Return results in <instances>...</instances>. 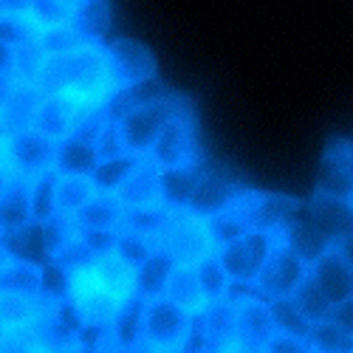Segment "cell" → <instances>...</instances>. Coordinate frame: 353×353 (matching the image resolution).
I'll return each instance as SVG.
<instances>
[{
	"instance_id": "cell-1",
	"label": "cell",
	"mask_w": 353,
	"mask_h": 353,
	"mask_svg": "<svg viewBox=\"0 0 353 353\" xmlns=\"http://www.w3.org/2000/svg\"><path fill=\"white\" fill-rule=\"evenodd\" d=\"M34 85L46 97H68L79 108L108 105L116 94L102 43H85L74 51L48 57Z\"/></svg>"
},
{
	"instance_id": "cell-2",
	"label": "cell",
	"mask_w": 353,
	"mask_h": 353,
	"mask_svg": "<svg viewBox=\"0 0 353 353\" xmlns=\"http://www.w3.org/2000/svg\"><path fill=\"white\" fill-rule=\"evenodd\" d=\"M150 243L153 252L167 254L175 266H198L203 257L215 254L207 221L190 215L187 210H172Z\"/></svg>"
},
{
	"instance_id": "cell-3",
	"label": "cell",
	"mask_w": 353,
	"mask_h": 353,
	"mask_svg": "<svg viewBox=\"0 0 353 353\" xmlns=\"http://www.w3.org/2000/svg\"><path fill=\"white\" fill-rule=\"evenodd\" d=\"M192 314L170 303L167 297H150L141 305V334L136 353H172L179 347L190 328H192Z\"/></svg>"
},
{
	"instance_id": "cell-4",
	"label": "cell",
	"mask_w": 353,
	"mask_h": 353,
	"mask_svg": "<svg viewBox=\"0 0 353 353\" xmlns=\"http://www.w3.org/2000/svg\"><path fill=\"white\" fill-rule=\"evenodd\" d=\"M179 108H181V99L170 94L159 102L133 108L122 116V119H116V130H119V139L125 144V153L144 159L150 153V147H153L156 136L161 133V128L170 122V116Z\"/></svg>"
},
{
	"instance_id": "cell-5",
	"label": "cell",
	"mask_w": 353,
	"mask_h": 353,
	"mask_svg": "<svg viewBox=\"0 0 353 353\" xmlns=\"http://www.w3.org/2000/svg\"><path fill=\"white\" fill-rule=\"evenodd\" d=\"M308 277V263H303L297 254H294L285 243H277L272 246L266 263L260 266L254 283H252V291L257 294L260 300H288L294 291H297V285Z\"/></svg>"
},
{
	"instance_id": "cell-6",
	"label": "cell",
	"mask_w": 353,
	"mask_h": 353,
	"mask_svg": "<svg viewBox=\"0 0 353 353\" xmlns=\"http://www.w3.org/2000/svg\"><path fill=\"white\" fill-rule=\"evenodd\" d=\"M274 243H277V234H269V232H246L243 238L218 246L215 249V257H218L221 269L226 272V277H229L232 285L252 288L260 266L266 263V257H269V252H272Z\"/></svg>"
},
{
	"instance_id": "cell-7",
	"label": "cell",
	"mask_w": 353,
	"mask_h": 353,
	"mask_svg": "<svg viewBox=\"0 0 353 353\" xmlns=\"http://www.w3.org/2000/svg\"><path fill=\"white\" fill-rule=\"evenodd\" d=\"M147 156L153 159L159 170L198 164V136H195V122L187 102H181V108L170 116V122L161 128Z\"/></svg>"
},
{
	"instance_id": "cell-8",
	"label": "cell",
	"mask_w": 353,
	"mask_h": 353,
	"mask_svg": "<svg viewBox=\"0 0 353 353\" xmlns=\"http://www.w3.org/2000/svg\"><path fill=\"white\" fill-rule=\"evenodd\" d=\"M238 207L252 232H269V234H277L291 218L300 215V201L288 195H277V192L246 190L238 198Z\"/></svg>"
},
{
	"instance_id": "cell-9",
	"label": "cell",
	"mask_w": 353,
	"mask_h": 353,
	"mask_svg": "<svg viewBox=\"0 0 353 353\" xmlns=\"http://www.w3.org/2000/svg\"><path fill=\"white\" fill-rule=\"evenodd\" d=\"M238 305V353H260L277 334L269 314V303L260 300L252 288H243V297H229Z\"/></svg>"
},
{
	"instance_id": "cell-10",
	"label": "cell",
	"mask_w": 353,
	"mask_h": 353,
	"mask_svg": "<svg viewBox=\"0 0 353 353\" xmlns=\"http://www.w3.org/2000/svg\"><path fill=\"white\" fill-rule=\"evenodd\" d=\"M105 51H108V65H110V77L116 82V91L156 77V57L144 43L113 40L110 46H105Z\"/></svg>"
},
{
	"instance_id": "cell-11",
	"label": "cell",
	"mask_w": 353,
	"mask_h": 353,
	"mask_svg": "<svg viewBox=\"0 0 353 353\" xmlns=\"http://www.w3.org/2000/svg\"><path fill=\"white\" fill-rule=\"evenodd\" d=\"M3 147H6V156H9L12 170L17 175H23V179H32V175L54 167L57 141L48 139V136H43V133H37L34 128L9 133V139L3 141Z\"/></svg>"
},
{
	"instance_id": "cell-12",
	"label": "cell",
	"mask_w": 353,
	"mask_h": 353,
	"mask_svg": "<svg viewBox=\"0 0 353 353\" xmlns=\"http://www.w3.org/2000/svg\"><path fill=\"white\" fill-rule=\"evenodd\" d=\"M308 277L316 283V288L322 294H325V300L331 305H339L347 297H353V266L342 254L339 246H331V249L322 252L308 266Z\"/></svg>"
},
{
	"instance_id": "cell-13",
	"label": "cell",
	"mask_w": 353,
	"mask_h": 353,
	"mask_svg": "<svg viewBox=\"0 0 353 353\" xmlns=\"http://www.w3.org/2000/svg\"><path fill=\"white\" fill-rule=\"evenodd\" d=\"M207 353H238V305L229 297L210 303L198 316Z\"/></svg>"
},
{
	"instance_id": "cell-14",
	"label": "cell",
	"mask_w": 353,
	"mask_h": 353,
	"mask_svg": "<svg viewBox=\"0 0 353 353\" xmlns=\"http://www.w3.org/2000/svg\"><path fill=\"white\" fill-rule=\"evenodd\" d=\"M243 192H246V187L223 179V175H218V172L201 170V179H198V187H195V192L190 198L187 212L201 218V221H210V218L226 212L232 203H238V198Z\"/></svg>"
},
{
	"instance_id": "cell-15",
	"label": "cell",
	"mask_w": 353,
	"mask_h": 353,
	"mask_svg": "<svg viewBox=\"0 0 353 353\" xmlns=\"http://www.w3.org/2000/svg\"><path fill=\"white\" fill-rule=\"evenodd\" d=\"M316 195L350 201L353 195V161L347 153V141H334L316 170Z\"/></svg>"
},
{
	"instance_id": "cell-16",
	"label": "cell",
	"mask_w": 353,
	"mask_h": 353,
	"mask_svg": "<svg viewBox=\"0 0 353 353\" xmlns=\"http://www.w3.org/2000/svg\"><path fill=\"white\" fill-rule=\"evenodd\" d=\"M116 198L122 201L125 210H141V207H159L161 203V170L153 164L150 156L139 159L133 172L125 179V184L116 190Z\"/></svg>"
},
{
	"instance_id": "cell-17",
	"label": "cell",
	"mask_w": 353,
	"mask_h": 353,
	"mask_svg": "<svg viewBox=\"0 0 353 353\" xmlns=\"http://www.w3.org/2000/svg\"><path fill=\"white\" fill-rule=\"evenodd\" d=\"M305 218L316 226V232L325 234L334 246L353 234V212H350L347 201H336V198H325V195L314 192V198L308 201Z\"/></svg>"
},
{
	"instance_id": "cell-18",
	"label": "cell",
	"mask_w": 353,
	"mask_h": 353,
	"mask_svg": "<svg viewBox=\"0 0 353 353\" xmlns=\"http://www.w3.org/2000/svg\"><path fill=\"white\" fill-rule=\"evenodd\" d=\"M85 272L94 283H99L105 291H110L113 297H119L122 303L136 297V272L128 266V263H122L113 252L97 254L85 266Z\"/></svg>"
},
{
	"instance_id": "cell-19",
	"label": "cell",
	"mask_w": 353,
	"mask_h": 353,
	"mask_svg": "<svg viewBox=\"0 0 353 353\" xmlns=\"http://www.w3.org/2000/svg\"><path fill=\"white\" fill-rule=\"evenodd\" d=\"M0 243L6 246L12 260H26V263H37V266H46L51 260L48 254V241H46V226L32 221L14 232H3L0 234Z\"/></svg>"
},
{
	"instance_id": "cell-20",
	"label": "cell",
	"mask_w": 353,
	"mask_h": 353,
	"mask_svg": "<svg viewBox=\"0 0 353 353\" xmlns=\"http://www.w3.org/2000/svg\"><path fill=\"white\" fill-rule=\"evenodd\" d=\"M77 113H79V105L71 102L68 97H43L32 128L37 133L54 139V141H60V139L71 136L74 122H77Z\"/></svg>"
},
{
	"instance_id": "cell-21",
	"label": "cell",
	"mask_w": 353,
	"mask_h": 353,
	"mask_svg": "<svg viewBox=\"0 0 353 353\" xmlns=\"http://www.w3.org/2000/svg\"><path fill=\"white\" fill-rule=\"evenodd\" d=\"M277 238H280V243H285L294 254H297L303 263H311L325 252V249H331L334 243L325 238L322 232H316V226L308 221V218H291L280 232H277Z\"/></svg>"
},
{
	"instance_id": "cell-22",
	"label": "cell",
	"mask_w": 353,
	"mask_h": 353,
	"mask_svg": "<svg viewBox=\"0 0 353 353\" xmlns=\"http://www.w3.org/2000/svg\"><path fill=\"white\" fill-rule=\"evenodd\" d=\"M97 164H99V156L91 141L77 136H65L57 141V150H54L57 175H91Z\"/></svg>"
},
{
	"instance_id": "cell-23",
	"label": "cell",
	"mask_w": 353,
	"mask_h": 353,
	"mask_svg": "<svg viewBox=\"0 0 353 353\" xmlns=\"http://www.w3.org/2000/svg\"><path fill=\"white\" fill-rule=\"evenodd\" d=\"M125 221V207L116 195L99 192L88 207L74 218L79 232H119Z\"/></svg>"
},
{
	"instance_id": "cell-24",
	"label": "cell",
	"mask_w": 353,
	"mask_h": 353,
	"mask_svg": "<svg viewBox=\"0 0 353 353\" xmlns=\"http://www.w3.org/2000/svg\"><path fill=\"white\" fill-rule=\"evenodd\" d=\"M161 297H167L170 303H175L192 316H198L203 308H207V300H203L198 277H195V266H172Z\"/></svg>"
},
{
	"instance_id": "cell-25",
	"label": "cell",
	"mask_w": 353,
	"mask_h": 353,
	"mask_svg": "<svg viewBox=\"0 0 353 353\" xmlns=\"http://www.w3.org/2000/svg\"><path fill=\"white\" fill-rule=\"evenodd\" d=\"M201 179V164H187V167H172L161 170V207L164 210H187L190 198L198 187Z\"/></svg>"
},
{
	"instance_id": "cell-26",
	"label": "cell",
	"mask_w": 353,
	"mask_h": 353,
	"mask_svg": "<svg viewBox=\"0 0 353 353\" xmlns=\"http://www.w3.org/2000/svg\"><path fill=\"white\" fill-rule=\"evenodd\" d=\"M43 91L34 85V82H17L14 94L9 97V102L3 105V122L9 128V133H17V130H28L34 125V116H37V108L43 102Z\"/></svg>"
},
{
	"instance_id": "cell-27",
	"label": "cell",
	"mask_w": 353,
	"mask_h": 353,
	"mask_svg": "<svg viewBox=\"0 0 353 353\" xmlns=\"http://www.w3.org/2000/svg\"><path fill=\"white\" fill-rule=\"evenodd\" d=\"M46 308H48V300L43 297H23V294L0 291V325L6 331L32 328L46 314Z\"/></svg>"
},
{
	"instance_id": "cell-28",
	"label": "cell",
	"mask_w": 353,
	"mask_h": 353,
	"mask_svg": "<svg viewBox=\"0 0 353 353\" xmlns=\"http://www.w3.org/2000/svg\"><path fill=\"white\" fill-rule=\"evenodd\" d=\"M91 175H60L57 179V218H77L97 198Z\"/></svg>"
},
{
	"instance_id": "cell-29",
	"label": "cell",
	"mask_w": 353,
	"mask_h": 353,
	"mask_svg": "<svg viewBox=\"0 0 353 353\" xmlns=\"http://www.w3.org/2000/svg\"><path fill=\"white\" fill-rule=\"evenodd\" d=\"M32 223V201H28V179L14 175L6 192L0 195V234Z\"/></svg>"
},
{
	"instance_id": "cell-30",
	"label": "cell",
	"mask_w": 353,
	"mask_h": 353,
	"mask_svg": "<svg viewBox=\"0 0 353 353\" xmlns=\"http://www.w3.org/2000/svg\"><path fill=\"white\" fill-rule=\"evenodd\" d=\"M0 291L23 294V297H43V266L26 260H9L0 269Z\"/></svg>"
},
{
	"instance_id": "cell-31",
	"label": "cell",
	"mask_w": 353,
	"mask_h": 353,
	"mask_svg": "<svg viewBox=\"0 0 353 353\" xmlns=\"http://www.w3.org/2000/svg\"><path fill=\"white\" fill-rule=\"evenodd\" d=\"M57 170H43L28 179V201H32V221L48 223L57 218Z\"/></svg>"
},
{
	"instance_id": "cell-32",
	"label": "cell",
	"mask_w": 353,
	"mask_h": 353,
	"mask_svg": "<svg viewBox=\"0 0 353 353\" xmlns=\"http://www.w3.org/2000/svg\"><path fill=\"white\" fill-rule=\"evenodd\" d=\"M172 266H175V263H172L167 254L153 252V254L136 269V297H141V300L161 297V294H164V283H167Z\"/></svg>"
},
{
	"instance_id": "cell-33",
	"label": "cell",
	"mask_w": 353,
	"mask_h": 353,
	"mask_svg": "<svg viewBox=\"0 0 353 353\" xmlns=\"http://www.w3.org/2000/svg\"><path fill=\"white\" fill-rule=\"evenodd\" d=\"M110 20L108 0H77V9L71 17V26L88 40V43H102V34Z\"/></svg>"
},
{
	"instance_id": "cell-34",
	"label": "cell",
	"mask_w": 353,
	"mask_h": 353,
	"mask_svg": "<svg viewBox=\"0 0 353 353\" xmlns=\"http://www.w3.org/2000/svg\"><path fill=\"white\" fill-rule=\"evenodd\" d=\"M288 300L294 303V308L303 314V319L308 322V325H316V322L331 319V308H334V305L325 300V294L316 288V283H314L311 277H305Z\"/></svg>"
},
{
	"instance_id": "cell-35",
	"label": "cell",
	"mask_w": 353,
	"mask_h": 353,
	"mask_svg": "<svg viewBox=\"0 0 353 353\" xmlns=\"http://www.w3.org/2000/svg\"><path fill=\"white\" fill-rule=\"evenodd\" d=\"M139 164V156H116V159H105L97 164V170L91 172V181L97 187V192H105V195H116V190H119L125 184V179L133 172V167Z\"/></svg>"
},
{
	"instance_id": "cell-36",
	"label": "cell",
	"mask_w": 353,
	"mask_h": 353,
	"mask_svg": "<svg viewBox=\"0 0 353 353\" xmlns=\"http://www.w3.org/2000/svg\"><path fill=\"white\" fill-rule=\"evenodd\" d=\"M305 345H308V353H353V336L345 334L331 319L311 325Z\"/></svg>"
},
{
	"instance_id": "cell-37",
	"label": "cell",
	"mask_w": 353,
	"mask_h": 353,
	"mask_svg": "<svg viewBox=\"0 0 353 353\" xmlns=\"http://www.w3.org/2000/svg\"><path fill=\"white\" fill-rule=\"evenodd\" d=\"M77 9V0H28L26 14L34 20L40 28H57V26H68Z\"/></svg>"
},
{
	"instance_id": "cell-38",
	"label": "cell",
	"mask_w": 353,
	"mask_h": 353,
	"mask_svg": "<svg viewBox=\"0 0 353 353\" xmlns=\"http://www.w3.org/2000/svg\"><path fill=\"white\" fill-rule=\"evenodd\" d=\"M195 277H198V285H201V294H203V300H207V305L223 300L226 294H229V288H232V283H229L226 272L221 269V263H218L215 254L203 257L198 263V266H195Z\"/></svg>"
},
{
	"instance_id": "cell-39",
	"label": "cell",
	"mask_w": 353,
	"mask_h": 353,
	"mask_svg": "<svg viewBox=\"0 0 353 353\" xmlns=\"http://www.w3.org/2000/svg\"><path fill=\"white\" fill-rule=\"evenodd\" d=\"M207 229H210V238H212L215 249L223 246V243H232V241L243 238L246 232H252V229L246 226V218H243V212H241L238 203H232L226 212L210 218V221H207Z\"/></svg>"
},
{
	"instance_id": "cell-40",
	"label": "cell",
	"mask_w": 353,
	"mask_h": 353,
	"mask_svg": "<svg viewBox=\"0 0 353 353\" xmlns=\"http://www.w3.org/2000/svg\"><path fill=\"white\" fill-rule=\"evenodd\" d=\"M46 51L40 48L37 40H28V43H20L14 46V79L17 82H37L43 65H46Z\"/></svg>"
},
{
	"instance_id": "cell-41",
	"label": "cell",
	"mask_w": 353,
	"mask_h": 353,
	"mask_svg": "<svg viewBox=\"0 0 353 353\" xmlns=\"http://www.w3.org/2000/svg\"><path fill=\"white\" fill-rule=\"evenodd\" d=\"M269 314H272V322H274V331H277V334L305 339L308 331H311V325L303 319V314L294 308L291 300H272V303H269Z\"/></svg>"
},
{
	"instance_id": "cell-42",
	"label": "cell",
	"mask_w": 353,
	"mask_h": 353,
	"mask_svg": "<svg viewBox=\"0 0 353 353\" xmlns=\"http://www.w3.org/2000/svg\"><path fill=\"white\" fill-rule=\"evenodd\" d=\"M113 254L119 257L122 263H128V266L136 272L141 263L153 254V243H150V238H141V234L119 229V232H116V241H113Z\"/></svg>"
},
{
	"instance_id": "cell-43",
	"label": "cell",
	"mask_w": 353,
	"mask_h": 353,
	"mask_svg": "<svg viewBox=\"0 0 353 353\" xmlns=\"http://www.w3.org/2000/svg\"><path fill=\"white\" fill-rule=\"evenodd\" d=\"M170 210H164L161 203L159 207H141V210H125V221H122V229L125 232H133V234H141V238H150L161 229V223L167 221Z\"/></svg>"
},
{
	"instance_id": "cell-44",
	"label": "cell",
	"mask_w": 353,
	"mask_h": 353,
	"mask_svg": "<svg viewBox=\"0 0 353 353\" xmlns=\"http://www.w3.org/2000/svg\"><path fill=\"white\" fill-rule=\"evenodd\" d=\"M37 43L46 51V57H57V54H65V51H74V48L85 46L88 40L68 23V26H57V28H43V32L37 34Z\"/></svg>"
},
{
	"instance_id": "cell-45",
	"label": "cell",
	"mask_w": 353,
	"mask_h": 353,
	"mask_svg": "<svg viewBox=\"0 0 353 353\" xmlns=\"http://www.w3.org/2000/svg\"><path fill=\"white\" fill-rule=\"evenodd\" d=\"M40 28L28 14H0V43L6 46H20L28 40H37Z\"/></svg>"
},
{
	"instance_id": "cell-46",
	"label": "cell",
	"mask_w": 353,
	"mask_h": 353,
	"mask_svg": "<svg viewBox=\"0 0 353 353\" xmlns=\"http://www.w3.org/2000/svg\"><path fill=\"white\" fill-rule=\"evenodd\" d=\"M0 353H43V350L32 331L20 328V331H3V336H0Z\"/></svg>"
},
{
	"instance_id": "cell-47",
	"label": "cell",
	"mask_w": 353,
	"mask_h": 353,
	"mask_svg": "<svg viewBox=\"0 0 353 353\" xmlns=\"http://www.w3.org/2000/svg\"><path fill=\"white\" fill-rule=\"evenodd\" d=\"M94 147H97L99 161L125 156V144H122V139H119V130H116V122H108V125L102 128V133L94 139Z\"/></svg>"
},
{
	"instance_id": "cell-48",
	"label": "cell",
	"mask_w": 353,
	"mask_h": 353,
	"mask_svg": "<svg viewBox=\"0 0 353 353\" xmlns=\"http://www.w3.org/2000/svg\"><path fill=\"white\" fill-rule=\"evenodd\" d=\"M260 353H308V345H305V339H297V336L274 334Z\"/></svg>"
},
{
	"instance_id": "cell-49",
	"label": "cell",
	"mask_w": 353,
	"mask_h": 353,
	"mask_svg": "<svg viewBox=\"0 0 353 353\" xmlns=\"http://www.w3.org/2000/svg\"><path fill=\"white\" fill-rule=\"evenodd\" d=\"M172 353H207V342H203V334H201V325L198 319H192V328L187 334V339L175 347Z\"/></svg>"
},
{
	"instance_id": "cell-50",
	"label": "cell",
	"mask_w": 353,
	"mask_h": 353,
	"mask_svg": "<svg viewBox=\"0 0 353 353\" xmlns=\"http://www.w3.org/2000/svg\"><path fill=\"white\" fill-rule=\"evenodd\" d=\"M331 322H336V325L345 334L353 336V297H347L345 303H339V305L331 308Z\"/></svg>"
},
{
	"instance_id": "cell-51",
	"label": "cell",
	"mask_w": 353,
	"mask_h": 353,
	"mask_svg": "<svg viewBox=\"0 0 353 353\" xmlns=\"http://www.w3.org/2000/svg\"><path fill=\"white\" fill-rule=\"evenodd\" d=\"M14 170H12V164H9V156H6V147L0 144V195L6 192V187L12 184V179H14Z\"/></svg>"
},
{
	"instance_id": "cell-52",
	"label": "cell",
	"mask_w": 353,
	"mask_h": 353,
	"mask_svg": "<svg viewBox=\"0 0 353 353\" xmlns=\"http://www.w3.org/2000/svg\"><path fill=\"white\" fill-rule=\"evenodd\" d=\"M14 88H17V79L12 74H0V110H3V105L14 94Z\"/></svg>"
},
{
	"instance_id": "cell-53",
	"label": "cell",
	"mask_w": 353,
	"mask_h": 353,
	"mask_svg": "<svg viewBox=\"0 0 353 353\" xmlns=\"http://www.w3.org/2000/svg\"><path fill=\"white\" fill-rule=\"evenodd\" d=\"M12 71H14V48L0 43V74H12Z\"/></svg>"
},
{
	"instance_id": "cell-54",
	"label": "cell",
	"mask_w": 353,
	"mask_h": 353,
	"mask_svg": "<svg viewBox=\"0 0 353 353\" xmlns=\"http://www.w3.org/2000/svg\"><path fill=\"white\" fill-rule=\"evenodd\" d=\"M28 0H0V14H26Z\"/></svg>"
},
{
	"instance_id": "cell-55",
	"label": "cell",
	"mask_w": 353,
	"mask_h": 353,
	"mask_svg": "<svg viewBox=\"0 0 353 353\" xmlns=\"http://www.w3.org/2000/svg\"><path fill=\"white\" fill-rule=\"evenodd\" d=\"M336 246L342 249V254L350 260V266H353V234H350V238H345V241H339Z\"/></svg>"
},
{
	"instance_id": "cell-56",
	"label": "cell",
	"mask_w": 353,
	"mask_h": 353,
	"mask_svg": "<svg viewBox=\"0 0 353 353\" xmlns=\"http://www.w3.org/2000/svg\"><path fill=\"white\" fill-rule=\"evenodd\" d=\"M9 139V128H6V122H3V113H0V144H3Z\"/></svg>"
},
{
	"instance_id": "cell-57",
	"label": "cell",
	"mask_w": 353,
	"mask_h": 353,
	"mask_svg": "<svg viewBox=\"0 0 353 353\" xmlns=\"http://www.w3.org/2000/svg\"><path fill=\"white\" fill-rule=\"evenodd\" d=\"M9 260H12V257H9L6 246H3V243H0V269H3V266H6V263H9Z\"/></svg>"
},
{
	"instance_id": "cell-58",
	"label": "cell",
	"mask_w": 353,
	"mask_h": 353,
	"mask_svg": "<svg viewBox=\"0 0 353 353\" xmlns=\"http://www.w3.org/2000/svg\"><path fill=\"white\" fill-rule=\"evenodd\" d=\"M347 153H350V161H353V139L347 141Z\"/></svg>"
},
{
	"instance_id": "cell-59",
	"label": "cell",
	"mask_w": 353,
	"mask_h": 353,
	"mask_svg": "<svg viewBox=\"0 0 353 353\" xmlns=\"http://www.w3.org/2000/svg\"><path fill=\"white\" fill-rule=\"evenodd\" d=\"M347 203H350V212H353V195H350V201H347Z\"/></svg>"
},
{
	"instance_id": "cell-60",
	"label": "cell",
	"mask_w": 353,
	"mask_h": 353,
	"mask_svg": "<svg viewBox=\"0 0 353 353\" xmlns=\"http://www.w3.org/2000/svg\"><path fill=\"white\" fill-rule=\"evenodd\" d=\"M3 331H6V328H3V325H0V336H3Z\"/></svg>"
}]
</instances>
